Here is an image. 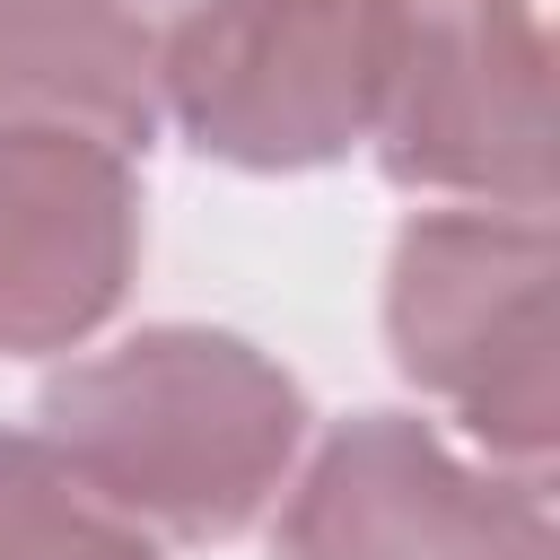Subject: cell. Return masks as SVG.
<instances>
[{
	"label": "cell",
	"instance_id": "obj_1",
	"mask_svg": "<svg viewBox=\"0 0 560 560\" xmlns=\"http://www.w3.org/2000/svg\"><path fill=\"white\" fill-rule=\"evenodd\" d=\"M35 438L140 534L236 542L306 446L298 376L245 332L149 324L35 394Z\"/></svg>",
	"mask_w": 560,
	"mask_h": 560
},
{
	"label": "cell",
	"instance_id": "obj_2",
	"mask_svg": "<svg viewBox=\"0 0 560 560\" xmlns=\"http://www.w3.org/2000/svg\"><path fill=\"white\" fill-rule=\"evenodd\" d=\"M402 0H184L158 26V114L219 166L306 175L376 140Z\"/></svg>",
	"mask_w": 560,
	"mask_h": 560
},
{
	"label": "cell",
	"instance_id": "obj_3",
	"mask_svg": "<svg viewBox=\"0 0 560 560\" xmlns=\"http://www.w3.org/2000/svg\"><path fill=\"white\" fill-rule=\"evenodd\" d=\"M551 280V210H420L385 254L394 368L534 481L560 438Z\"/></svg>",
	"mask_w": 560,
	"mask_h": 560
},
{
	"label": "cell",
	"instance_id": "obj_4",
	"mask_svg": "<svg viewBox=\"0 0 560 560\" xmlns=\"http://www.w3.org/2000/svg\"><path fill=\"white\" fill-rule=\"evenodd\" d=\"M376 166L402 192L551 210V35L534 0H402Z\"/></svg>",
	"mask_w": 560,
	"mask_h": 560
},
{
	"label": "cell",
	"instance_id": "obj_5",
	"mask_svg": "<svg viewBox=\"0 0 560 560\" xmlns=\"http://www.w3.org/2000/svg\"><path fill=\"white\" fill-rule=\"evenodd\" d=\"M271 560H560V542L534 472H481L429 420L359 411L298 472Z\"/></svg>",
	"mask_w": 560,
	"mask_h": 560
},
{
	"label": "cell",
	"instance_id": "obj_6",
	"mask_svg": "<svg viewBox=\"0 0 560 560\" xmlns=\"http://www.w3.org/2000/svg\"><path fill=\"white\" fill-rule=\"evenodd\" d=\"M140 271V175L88 131H0V359L79 350Z\"/></svg>",
	"mask_w": 560,
	"mask_h": 560
},
{
	"label": "cell",
	"instance_id": "obj_7",
	"mask_svg": "<svg viewBox=\"0 0 560 560\" xmlns=\"http://www.w3.org/2000/svg\"><path fill=\"white\" fill-rule=\"evenodd\" d=\"M158 9L149 0H0V131L158 140Z\"/></svg>",
	"mask_w": 560,
	"mask_h": 560
},
{
	"label": "cell",
	"instance_id": "obj_8",
	"mask_svg": "<svg viewBox=\"0 0 560 560\" xmlns=\"http://www.w3.org/2000/svg\"><path fill=\"white\" fill-rule=\"evenodd\" d=\"M0 560H158V534L105 508L35 429H0Z\"/></svg>",
	"mask_w": 560,
	"mask_h": 560
}]
</instances>
